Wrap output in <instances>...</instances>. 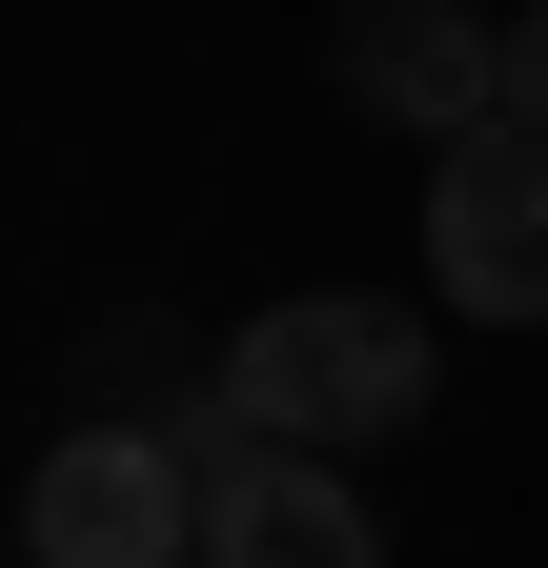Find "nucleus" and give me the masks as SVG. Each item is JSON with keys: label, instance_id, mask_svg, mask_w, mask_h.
<instances>
[{"label": "nucleus", "instance_id": "1", "mask_svg": "<svg viewBox=\"0 0 548 568\" xmlns=\"http://www.w3.org/2000/svg\"><path fill=\"white\" fill-rule=\"evenodd\" d=\"M224 406L264 447H386V426H427V305H386V284H285V305L224 345Z\"/></svg>", "mask_w": 548, "mask_h": 568}, {"label": "nucleus", "instance_id": "2", "mask_svg": "<svg viewBox=\"0 0 548 568\" xmlns=\"http://www.w3.org/2000/svg\"><path fill=\"white\" fill-rule=\"evenodd\" d=\"M21 568H203V447L143 406L61 426L21 467Z\"/></svg>", "mask_w": 548, "mask_h": 568}, {"label": "nucleus", "instance_id": "3", "mask_svg": "<svg viewBox=\"0 0 548 568\" xmlns=\"http://www.w3.org/2000/svg\"><path fill=\"white\" fill-rule=\"evenodd\" d=\"M427 284H447V325H548V142L528 122H467L427 163Z\"/></svg>", "mask_w": 548, "mask_h": 568}, {"label": "nucleus", "instance_id": "4", "mask_svg": "<svg viewBox=\"0 0 548 568\" xmlns=\"http://www.w3.org/2000/svg\"><path fill=\"white\" fill-rule=\"evenodd\" d=\"M325 82L447 163L467 122H508V21H467V0H346V21H325Z\"/></svg>", "mask_w": 548, "mask_h": 568}, {"label": "nucleus", "instance_id": "5", "mask_svg": "<svg viewBox=\"0 0 548 568\" xmlns=\"http://www.w3.org/2000/svg\"><path fill=\"white\" fill-rule=\"evenodd\" d=\"M183 447H203V568H386L366 487L325 467V447H264L244 406H224V426H183Z\"/></svg>", "mask_w": 548, "mask_h": 568}, {"label": "nucleus", "instance_id": "6", "mask_svg": "<svg viewBox=\"0 0 548 568\" xmlns=\"http://www.w3.org/2000/svg\"><path fill=\"white\" fill-rule=\"evenodd\" d=\"M508 122L548 142V0H528V21H508Z\"/></svg>", "mask_w": 548, "mask_h": 568}]
</instances>
